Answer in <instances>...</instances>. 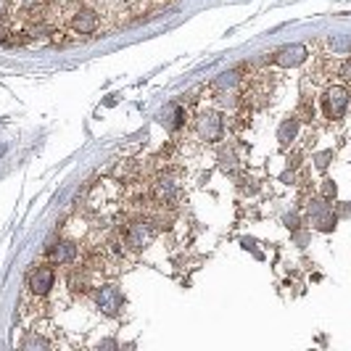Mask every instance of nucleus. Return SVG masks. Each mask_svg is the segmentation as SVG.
<instances>
[{
	"label": "nucleus",
	"instance_id": "obj_1",
	"mask_svg": "<svg viewBox=\"0 0 351 351\" xmlns=\"http://www.w3.org/2000/svg\"><path fill=\"white\" fill-rule=\"evenodd\" d=\"M222 132H225V119L219 111L214 108H204L198 111L195 117V135L204 143H219L222 141Z\"/></svg>",
	"mask_w": 351,
	"mask_h": 351
},
{
	"label": "nucleus",
	"instance_id": "obj_2",
	"mask_svg": "<svg viewBox=\"0 0 351 351\" xmlns=\"http://www.w3.org/2000/svg\"><path fill=\"white\" fill-rule=\"evenodd\" d=\"M156 222L154 219H135L127 225V232H124V243L132 248V251H143L154 243L156 238Z\"/></svg>",
	"mask_w": 351,
	"mask_h": 351
},
{
	"label": "nucleus",
	"instance_id": "obj_3",
	"mask_svg": "<svg viewBox=\"0 0 351 351\" xmlns=\"http://www.w3.org/2000/svg\"><path fill=\"white\" fill-rule=\"evenodd\" d=\"M93 299H95V306H98V312L106 317H119L124 312V293L117 288V285H101V288H95V293H93Z\"/></svg>",
	"mask_w": 351,
	"mask_h": 351
},
{
	"label": "nucleus",
	"instance_id": "obj_4",
	"mask_svg": "<svg viewBox=\"0 0 351 351\" xmlns=\"http://www.w3.org/2000/svg\"><path fill=\"white\" fill-rule=\"evenodd\" d=\"M349 108V90L343 85H333L322 93V111L330 122H341Z\"/></svg>",
	"mask_w": 351,
	"mask_h": 351
},
{
	"label": "nucleus",
	"instance_id": "obj_5",
	"mask_svg": "<svg viewBox=\"0 0 351 351\" xmlns=\"http://www.w3.org/2000/svg\"><path fill=\"white\" fill-rule=\"evenodd\" d=\"M238 85H241V74L232 69L219 74L214 82H211V90L217 95V101L222 106H235V95H238Z\"/></svg>",
	"mask_w": 351,
	"mask_h": 351
},
{
	"label": "nucleus",
	"instance_id": "obj_6",
	"mask_svg": "<svg viewBox=\"0 0 351 351\" xmlns=\"http://www.w3.org/2000/svg\"><path fill=\"white\" fill-rule=\"evenodd\" d=\"M306 214H309V222L312 228L322 230V232H333L338 217L333 214V206H328V201H312L306 206Z\"/></svg>",
	"mask_w": 351,
	"mask_h": 351
},
{
	"label": "nucleus",
	"instance_id": "obj_7",
	"mask_svg": "<svg viewBox=\"0 0 351 351\" xmlns=\"http://www.w3.org/2000/svg\"><path fill=\"white\" fill-rule=\"evenodd\" d=\"M53 285H56V272H53V267H48V264H37L35 269L27 275V288L35 296H48Z\"/></svg>",
	"mask_w": 351,
	"mask_h": 351
},
{
	"label": "nucleus",
	"instance_id": "obj_8",
	"mask_svg": "<svg viewBox=\"0 0 351 351\" xmlns=\"http://www.w3.org/2000/svg\"><path fill=\"white\" fill-rule=\"evenodd\" d=\"M306 58H309L306 45H285V48H280L278 53H272L269 61L282 66V69H293V66H301Z\"/></svg>",
	"mask_w": 351,
	"mask_h": 351
},
{
	"label": "nucleus",
	"instance_id": "obj_9",
	"mask_svg": "<svg viewBox=\"0 0 351 351\" xmlns=\"http://www.w3.org/2000/svg\"><path fill=\"white\" fill-rule=\"evenodd\" d=\"M77 256H80V246H77L74 241H58V243H53V246L48 248V259H51V264H56V267L74 264Z\"/></svg>",
	"mask_w": 351,
	"mask_h": 351
},
{
	"label": "nucleus",
	"instance_id": "obj_10",
	"mask_svg": "<svg viewBox=\"0 0 351 351\" xmlns=\"http://www.w3.org/2000/svg\"><path fill=\"white\" fill-rule=\"evenodd\" d=\"M154 195H156L158 204H175L177 198H180V182H177V177L172 175H161L154 182Z\"/></svg>",
	"mask_w": 351,
	"mask_h": 351
},
{
	"label": "nucleus",
	"instance_id": "obj_11",
	"mask_svg": "<svg viewBox=\"0 0 351 351\" xmlns=\"http://www.w3.org/2000/svg\"><path fill=\"white\" fill-rule=\"evenodd\" d=\"M158 122L167 132H177L185 124V108L180 104H167L158 111Z\"/></svg>",
	"mask_w": 351,
	"mask_h": 351
},
{
	"label": "nucleus",
	"instance_id": "obj_12",
	"mask_svg": "<svg viewBox=\"0 0 351 351\" xmlns=\"http://www.w3.org/2000/svg\"><path fill=\"white\" fill-rule=\"evenodd\" d=\"M71 29H74V32H80V35H93V32L98 29V14H95V11H90V8L77 11L74 19H71Z\"/></svg>",
	"mask_w": 351,
	"mask_h": 351
},
{
	"label": "nucleus",
	"instance_id": "obj_13",
	"mask_svg": "<svg viewBox=\"0 0 351 351\" xmlns=\"http://www.w3.org/2000/svg\"><path fill=\"white\" fill-rule=\"evenodd\" d=\"M299 130H301V119L299 117H285L278 127V143H280V148H288L291 143L299 138Z\"/></svg>",
	"mask_w": 351,
	"mask_h": 351
},
{
	"label": "nucleus",
	"instance_id": "obj_14",
	"mask_svg": "<svg viewBox=\"0 0 351 351\" xmlns=\"http://www.w3.org/2000/svg\"><path fill=\"white\" fill-rule=\"evenodd\" d=\"M69 288L74 293H88L90 288H93V280H90L88 269H74L69 275Z\"/></svg>",
	"mask_w": 351,
	"mask_h": 351
},
{
	"label": "nucleus",
	"instance_id": "obj_15",
	"mask_svg": "<svg viewBox=\"0 0 351 351\" xmlns=\"http://www.w3.org/2000/svg\"><path fill=\"white\" fill-rule=\"evenodd\" d=\"M53 341L51 338H45V335H40L37 330H29V333L21 338V349H51Z\"/></svg>",
	"mask_w": 351,
	"mask_h": 351
},
{
	"label": "nucleus",
	"instance_id": "obj_16",
	"mask_svg": "<svg viewBox=\"0 0 351 351\" xmlns=\"http://www.w3.org/2000/svg\"><path fill=\"white\" fill-rule=\"evenodd\" d=\"M219 169H222L225 175H232V172L238 169V158L232 154V148H222V151H219Z\"/></svg>",
	"mask_w": 351,
	"mask_h": 351
},
{
	"label": "nucleus",
	"instance_id": "obj_17",
	"mask_svg": "<svg viewBox=\"0 0 351 351\" xmlns=\"http://www.w3.org/2000/svg\"><path fill=\"white\" fill-rule=\"evenodd\" d=\"M335 158V151H322V154H315L312 156V161H315V167L319 169V172H325L328 167H330V161Z\"/></svg>",
	"mask_w": 351,
	"mask_h": 351
},
{
	"label": "nucleus",
	"instance_id": "obj_18",
	"mask_svg": "<svg viewBox=\"0 0 351 351\" xmlns=\"http://www.w3.org/2000/svg\"><path fill=\"white\" fill-rule=\"evenodd\" d=\"M328 45H330L333 51L346 53V51H349V35H346V32H341V35H330V40H328Z\"/></svg>",
	"mask_w": 351,
	"mask_h": 351
},
{
	"label": "nucleus",
	"instance_id": "obj_19",
	"mask_svg": "<svg viewBox=\"0 0 351 351\" xmlns=\"http://www.w3.org/2000/svg\"><path fill=\"white\" fill-rule=\"evenodd\" d=\"M335 193H338L335 182H333V180H325V182H322V201H333Z\"/></svg>",
	"mask_w": 351,
	"mask_h": 351
},
{
	"label": "nucleus",
	"instance_id": "obj_20",
	"mask_svg": "<svg viewBox=\"0 0 351 351\" xmlns=\"http://www.w3.org/2000/svg\"><path fill=\"white\" fill-rule=\"evenodd\" d=\"M282 222H285V228L296 230L299 228V214H285V217H282Z\"/></svg>",
	"mask_w": 351,
	"mask_h": 351
},
{
	"label": "nucleus",
	"instance_id": "obj_21",
	"mask_svg": "<svg viewBox=\"0 0 351 351\" xmlns=\"http://www.w3.org/2000/svg\"><path fill=\"white\" fill-rule=\"evenodd\" d=\"M117 346H119V343H117V341H111V338H106V341L98 343V349H117Z\"/></svg>",
	"mask_w": 351,
	"mask_h": 351
},
{
	"label": "nucleus",
	"instance_id": "obj_22",
	"mask_svg": "<svg viewBox=\"0 0 351 351\" xmlns=\"http://www.w3.org/2000/svg\"><path fill=\"white\" fill-rule=\"evenodd\" d=\"M338 71H341V77H343V80H349V61H341Z\"/></svg>",
	"mask_w": 351,
	"mask_h": 351
},
{
	"label": "nucleus",
	"instance_id": "obj_23",
	"mask_svg": "<svg viewBox=\"0 0 351 351\" xmlns=\"http://www.w3.org/2000/svg\"><path fill=\"white\" fill-rule=\"evenodd\" d=\"M8 8H11V0H0V19L8 14Z\"/></svg>",
	"mask_w": 351,
	"mask_h": 351
}]
</instances>
